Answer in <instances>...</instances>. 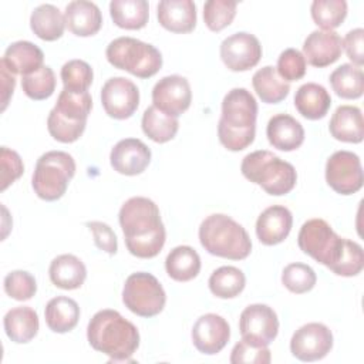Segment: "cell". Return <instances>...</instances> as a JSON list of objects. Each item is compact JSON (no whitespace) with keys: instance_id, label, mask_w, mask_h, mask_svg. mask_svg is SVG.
<instances>
[{"instance_id":"6da1fadb","label":"cell","mask_w":364,"mask_h":364,"mask_svg":"<svg viewBox=\"0 0 364 364\" xmlns=\"http://www.w3.org/2000/svg\"><path fill=\"white\" fill-rule=\"evenodd\" d=\"M118 220L125 237V246L132 256L152 259L162 250L166 232L156 203L144 196L124 202Z\"/></svg>"},{"instance_id":"7a4b0ae2","label":"cell","mask_w":364,"mask_h":364,"mask_svg":"<svg viewBox=\"0 0 364 364\" xmlns=\"http://www.w3.org/2000/svg\"><path fill=\"white\" fill-rule=\"evenodd\" d=\"M87 338L90 346L109 357V361H129L139 347V331L117 310L104 309L97 311L88 326Z\"/></svg>"},{"instance_id":"3957f363","label":"cell","mask_w":364,"mask_h":364,"mask_svg":"<svg viewBox=\"0 0 364 364\" xmlns=\"http://www.w3.org/2000/svg\"><path fill=\"white\" fill-rule=\"evenodd\" d=\"M257 102L246 88L228 91L222 101V114L218 124L220 144L233 152L247 148L256 135Z\"/></svg>"},{"instance_id":"277c9868","label":"cell","mask_w":364,"mask_h":364,"mask_svg":"<svg viewBox=\"0 0 364 364\" xmlns=\"http://www.w3.org/2000/svg\"><path fill=\"white\" fill-rule=\"evenodd\" d=\"M199 242L208 253L229 260H243L252 252L246 229L223 213H213L202 220Z\"/></svg>"},{"instance_id":"5b68a950","label":"cell","mask_w":364,"mask_h":364,"mask_svg":"<svg viewBox=\"0 0 364 364\" xmlns=\"http://www.w3.org/2000/svg\"><path fill=\"white\" fill-rule=\"evenodd\" d=\"M240 171L247 181L262 186L266 193L273 196L289 193L297 182L294 166L266 149L247 154L242 161Z\"/></svg>"},{"instance_id":"8992f818","label":"cell","mask_w":364,"mask_h":364,"mask_svg":"<svg viewBox=\"0 0 364 364\" xmlns=\"http://www.w3.org/2000/svg\"><path fill=\"white\" fill-rule=\"evenodd\" d=\"M105 57L111 65L125 70L138 78H149L162 67L161 51L149 43L134 37H118L105 50Z\"/></svg>"},{"instance_id":"52a82bcc","label":"cell","mask_w":364,"mask_h":364,"mask_svg":"<svg viewBox=\"0 0 364 364\" xmlns=\"http://www.w3.org/2000/svg\"><path fill=\"white\" fill-rule=\"evenodd\" d=\"M75 161L64 151H48L37 162L31 178L36 195L47 202L60 199L73 176L75 175Z\"/></svg>"},{"instance_id":"ba28073f","label":"cell","mask_w":364,"mask_h":364,"mask_svg":"<svg viewBox=\"0 0 364 364\" xmlns=\"http://www.w3.org/2000/svg\"><path fill=\"white\" fill-rule=\"evenodd\" d=\"M344 239L324 219L316 218L303 223L297 236V245L303 253L331 269L343 252Z\"/></svg>"},{"instance_id":"9c48e42d","label":"cell","mask_w":364,"mask_h":364,"mask_svg":"<svg viewBox=\"0 0 364 364\" xmlns=\"http://www.w3.org/2000/svg\"><path fill=\"white\" fill-rule=\"evenodd\" d=\"M125 307L136 316L154 317L166 303V294L159 280L146 272H136L127 277L122 289Z\"/></svg>"},{"instance_id":"30bf717a","label":"cell","mask_w":364,"mask_h":364,"mask_svg":"<svg viewBox=\"0 0 364 364\" xmlns=\"http://www.w3.org/2000/svg\"><path fill=\"white\" fill-rule=\"evenodd\" d=\"M326 182L340 195H353L363 188L361 161L351 151H337L326 162Z\"/></svg>"},{"instance_id":"8fae6325","label":"cell","mask_w":364,"mask_h":364,"mask_svg":"<svg viewBox=\"0 0 364 364\" xmlns=\"http://www.w3.org/2000/svg\"><path fill=\"white\" fill-rule=\"evenodd\" d=\"M239 330L243 340L256 346H269L279 333L277 314L267 304H250L240 313Z\"/></svg>"},{"instance_id":"7c38bea8","label":"cell","mask_w":364,"mask_h":364,"mask_svg":"<svg viewBox=\"0 0 364 364\" xmlns=\"http://www.w3.org/2000/svg\"><path fill=\"white\" fill-rule=\"evenodd\" d=\"M333 348V333L321 323H307L297 328L290 340V351L300 361H317Z\"/></svg>"},{"instance_id":"4fadbf2b","label":"cell","mask_w":364,"mask_h":364,"mask_svg":"<svg viewBox=\"0 0 364 364\" xmlns=\"http://www.w3.org/2000/svg\"><path fill=\"white\" fill-rule=\"evenodd\" d=\"M101 102L108 117L127 119L139 105V90L125 77H112L101 88Z\"/></svg>"},{"instance_id":"5bb4252c","label":"cell","mask_w":364,"mask_h":364,"mask_svg":"<svg viewBox=\"0 0 364 364\" xmlns=\"http://www.w3.org/2000/svg\"><path fill=\"white\" fill-rule=\"evenodd\" d=\"M192 101L189 81L178 74L162 77L152 88V105L164 114L178 118Z\"/></svg>"},{"instance_id":"9a60e30c","label":"cell","mask_w":364,"mask_h":364,"mask_svg":"<svg viewBox=\"0 0 364 364\" xmlns=\"http://www.w3.org/2000/svg\"><path fill=\"white\" fill-rule=\"evenodd\" d=\"M220 58L230 71H247L262 58V46L256 36L239 31L220 43Z\"/></svg>"},{"instance_id":"2e32d148","label":"cell","mask_w":364,"mask_h":364,"mask_svg":"<svg viewBox=\"0 0 364 364\" xmlns=\"http://www.w3.org/2000/svg\"><path fill=\"white\" fill-rule=\"evenodd\" d=\"M192 343L195 348L206 355L218 354L225 348L230 338L228 321L215 313L200 316L192 327Z\"/></svg>"},{"instance_id":"e0dca14e","label":"cell","mask_w":364,"mask_h":364,"mask_svg":"<svg viewBox=\"0 0 364 364\" xmlns=\"http://www.w3.org/2000/svg\"><path fill=\"white\" fill-rule=\"evenodd\" d=\"M109 162L114 171L121 175H139L151 162V149L138 138H125L111 149Z\"/></svg>"},{"instance_id":"ac0fdd59","label":"cell","mask_w":364,"mask_h":364,"mask_svg":"<svg viewBox=\"0 0 364 364\" xmlns=\"http://www.w3.org/2000/svg\"><path fill=\"white\" fill-rule=\"evenodd\" d=\"M343 53V40L336 31L314 30L303 43V55L313 67H327L336 63Z\"/></svg>"},{"instance_id":"d6986e66","label":"cell","mask_w":364,"mask_h":364,"mask_svg":"<svg viewBox=\"0 0 364 364\" xmlns=\"http://www.w3.org/2000/svg\"><path fill=\"white\" fill-rule=\"evenodd\" d=\"M293 226L291 212L282 205L266 208L256 220V235L260 243L274 246L282 243Z\"/></svg>"},{"instance_id":"ffe728a7","label":"cell","mask_w":364,"mask_h":364,"mask_svg":"<svg viewBox=\"0 0 364 364\" xmlns=\"http://www.w3.org/2000/svg\"><path fill=\"white\" fill-rule=\"evenodd\" d=\"M156 17L171 33H189L196 26V6L192 0H162L156 6Z\"/></svg>"},{"instance_id":"44dd1931","label":"cell","mask_w":364,"mask_h":364,"mask_svg":"<svg viewBox=\"0 0 364 364\" xmlns=\"http://www.w3.org/2000/svg\"><path fill=\"white\" fill-rule=\"evenodd\" d=\"M64 20L68 30L78 37H90L100 31L102 14L98 6L87 0H74L65 6Z\"/></svg>"},{"instance_id":"7402d4cb","label":"cell","mask_w":364,"mask_h":364,"mask_svg":"<svg viewBox=\"0 0 364 364\" xmlns=\"http://www.w3.org/2000/svg\"><path fill=\"white\" fill-rule=\"evenodd\" d=\"M266 135L273 148L290 152L301 146L304 141V128L291 115L277 114L269 119Z\"/></svg>"},{"instance_id":"603a6c76","label":"cell","mask_w":364,"mask_h":364,"mask_svg":"<svg viewBox=\"0 0 364 364\" xmlns=\"http://www.w3.org/2000/svg\"><path fill=\"white\" fill-rule=\"evenodd\" d=\"M44 53L31 41L20 40L11 43L0 61L11 74L28 75L43 67Z\"/></svg>"},{"instance_id":"cb8c5ba5","label":"cell","mask_w":364,"mask_h":364,"mask_svg":"<svg viewBox=\"0 0 364 364\" xmlns=\"http://www.w3.org/2000/svg\"><path fill=\"white\" fill-rule=\"evenodd\" d=\"M330 134L334 139L350 144H360L364 138L363 112L355 105H340L334 111L330 124Z\"/></svg>"},{"instance_id":"d4e9b609","label":"cell","mask_w":364,"mask_h":364,"mask_svg":"<svg viewBox=\"0 0 364 364\" xmlns=\"http://www.w3.org/2000/svg\"><path fill=\"white\" fill-rule=\"evenodd\" d=\"M331 105L328 91L316 82H306L296 91L294 107L306 119H321L326 117Z\"/></svg>"},{"instance_id":"484cf974","label":"cell","mask_w":364,"mask_h":364,"mask_svg":"<svg viewBox=\"0 0 364 364\" xmlns=\"http://www.w3.org/2000/svg\"><path fill=\"white\" fill-rule=\"evenodd\" d=\"M7 337L17 344L31 341L38 333V314L28 306H18L9 310L3 318Z\"/></svg>"},{"instance_id":"4316f807","label":"cell","mask_w":364,"mask_h":364,"mask_svg":"<svg viewBox=\"0 0 364 364\" xmlns=\"http://www.w3.org/2000/svg\"><path fill=\"white\" fill-rule=\"evenodd\" d=\"M48 276L55 287L63 290H74L84 284L87 269L77 256L60 255L50 263Z\"/></svg>"},{"instance_id":"83f0119b","label":"cell","mask_w":364,"mask_h":364,"mask_svg":"<svg viewBox=\"0 0 364 364\" xmlns=\"http://www.w3.org/2000/svg\"><path fill=\"white\" fill-rule=\"evenodd\" d=\"M46 324L54 333L71 331L80 320V306L74 299L57 296L51 299L44 310Z\"/></svg>"},{"instance_id":"f1b7e54d","label":"cell","mask_w":364,"mask_h":364,"mask_svg":"<svg viewBox=\"0 0 364 364\" xmlns=\"http://www.w3.org/2000/svg\"><path fill=\"white\" fill-rule=\"evenodd\" d=\"M31 31L44 41H55L64 34L65 20L60 9L53 4L37 6L30 16Z\"/></svg>"},{"instance_id":"f546056e","label":"cell","mask_w":364,"mask_h":364,"mask_svg":"<svg viewBox=\"0 0 364 364\" xmlns=\"http://www.w3.org/2000/svg\"><path fill=\"white\" fill-rule=\"evenodd\" d=\"M165 270L175 282H189L200 272V257L191 246H176L165 259Z\"/></svg>"},{"instance_id":"4dcf8cb0","label":"cell","mask_w":364,"mask_h":364,"mask_svg":"<svg viewBox=\"0 0 364 364\" xmlns=\"http://www.w3.org/2000/svg\"><path fill=\"white\" fill-rule=\"evenodd\" d=\"M112 21L125 30L144 28L149 18V4L145 0H112L109 3Z\"/></svg>"},{"instance_id":"1f68e13d","label":"cell","mask_w":364,"mask_h":364,"mask_svg":"<svg viewBox=\"0 0 364 364\" xmlns=\"http://www.w3.org/2000/svg\"><path fill=\"white\" fill-rule=\"evenodd\" d=\"M252 85L257 97L266 104H279L290 91V84L286 82L276 71V67L266 65L253 74Z\"/></svg>"},{"instance_id":"d6a6232c","label":"cell","mask_w":364,"mask_h":364,"mask_svg":"<svg viewBox=\"0 0 364 364\" xmlns=\"http://www.w3.org/2000/svg\"><path fill=\"white\" fill-rule=\"evenodd\" d=\"M333 91L344 100H357L364 92V73L360 67L346 63L330 74Z\"/></svg>"},{"instance_id":"836d02e7","label":"cell","mask_w":364,"mask_h":364,"mask_svg":"<svg viewBox=\"0 0 364 364\" xmlns=\"http://www.w3.org/2000/svg\"><path fill=\"white\" fill-rule=\"evenodd\" d=\"M141 125H142L144 134L149 139H152L154 142H158V144H165V142L173 139L178 132V128H179L178 118L164 114L154 105L148 107L144 111Z\"/></svg>"},{"instance_id":"e575fe53","label":"cell","mask_w":364,"mask_h":364,"mask_svg":"<svg viewBox=\"0 0 364 364\" xmlns=\"http://www.w3.org/2000/svg\"><path fill=\"white\" fill-rule=\"evenodd\" d=\"M209 290L219 299H233L239 296L246 284L245 273L235 266H222L209 277Z\"/></svg>"},{"instance_id":"d590c367","label":"cell","mask_w":364,"mask_h":364,"mask_svg":"<svg viewBox=\"0 0 364 364\" xmlns=\"http://www.w3.org/2000/svg\"><path fill=\"white\" fill-rule=\"evenodd\" d=\"M92 108V98L88 91L73 92L64 90L58 94L54 111L71 122H87V118Z\"/></svg>"},{"instance_id":"8d00e7d4","label":"cell","mask_w":364,"mask_h":364,"mask_svg":"<svg viewBox=\"0 0 364 364\" xmlns=\"http://www.w3.org/2000/svg\"><path fill=\"white\" fill-rule=\"evenodd\" d=\"M313 21L323 30L333 31L347 16L346 0H314L310 7Z\"/></svg>"},{"instance_id":"74e56055","label":"cell","mask_w":364,"mask_h":364,"mask_svg":"<svg viewBox=\"0 0 364 364\" xmlns=\"http://www.w3.org/2000/svg\"><path fill=\"white\" fill-rule=\"evenodd\" d=\"M21 88L24 94L34 101L47 100L55 90V74L48 65H43L36 73L21 78Z\"/></svg>"},{"instance_id":"f35d334b","label":"cell","mask_w":364,"mask_h":364,"mask_svg":"<svg viewBox=\"0 0 364 364\" xmlns=\"http://www.w3.org/2000/svg\"><path fill=\"white\" fill-rule=\"evenodd\" d=\"M61 81L64 90L73 92H85L92 82L94 73L88 63L82 60H70L61 67Z\"/></svg>"},{"instance_id":"ab89813d","label":"cell","mask_w":364,"mask_h":364,"mask_svg":"<svg viewBox=\"0 0 364 364\" xmlns=\"http://www.w3.org/2000/svg\"><path fill=\"white\" fill-rule=\"evenodd\" d=\"M237 3L233 0H208L203 4V20L210 31L228 27L236 16Z\"/></svg>"},{"instance_id":"60d3db41","label":"cell","mask_w":364,"mask_h":364,"mask_svg":"<svg viewBox=\"0 0 364 364\" xmlns=\"http://www.w3.org/2000/svg\"><path fill=\"white\" fill-rule=\"evenodd\" d=\"M317 282L314 270L304 263H290L283 269L282 283L284 287L296 294L310 291Z\"/></svg>"},{"instance_id":"b9f144b4","label":"cell","mask_w":364,"mask_h":364,"mask_svg":"<svg viewBox=\"0 0 364 364\" xmlns=\"http://www.w3.org/2000/svg\"><path fill=\"white\" fill-rule=\"evenodd\" d=\"M364 267V253L363 247L350 239H344L343 252L337 260V263L330 269L337 276L353 277L361 273Z\"/></svg>"},{"instance_id":"7bdbcfd3","label":"cell","mask_w":364,"mask_h":364,"mask_svg":"<svg viewBox=\"0 0 364 364\" xmlns=\"http://www.w3.org/2000/svg\"><path fill=\"white\" fill-rule=\"evenodd\" d=\"M4 291L14 300H30L37 291V283L31 273L26 270L10 272L3 282Z\"/></svg>"},{"instance_id":"ee69618b","label":"cell","mask_w":364,"mask_h":364,"mask_svg":"<svg viewBox=\"0 0 364 364\" xmlns=\"http://www.w3.org/2000/svg\"><path fill=\"white\" fill-rule=\"evenodd\" d=\"M85 125H87V122L67 121L65 118L58 115L54 109H51L47 117V129H48L50 135L55 141L63 142V144H71V142L77 141L82 135Z\"/></svg>"},{"instance_id":"f6af8a7d","label":"cell","mask_w":364,"mask_h":364,"mask_svg":"<svg viewBox=\"0 0 364 364\" xmlns=\"http://www.w3.org/2000/svg\"><path fill=\"white\" fill-rule=\"evenodd\" d=\"M277 74L286 81H297L306 74V58L296 48H286L277 58Z\"/></svg>"},{"instance_id":"bcb514c9","label":"cell","mask_w":364,"mask_h":364,"mask_svg":"<svg viewBox=\"0 0 364 364\" xmlns=\"http://www.w3.org/2000/svg\"><path fill=\"white\" fill-rule=\"evenodd\" d=\"M270 360H272V355L267 346H256L243 338L235 344L230 353L232 364H240V363L269 364Z\"/></svg>"},{"instance_id":"7dc6e473","label":"cell","mask_w":364,"mask_h":364,"mask_svg":"<svg viewBox=\"0 0 364 364\" xmlns=\"http://www.w3.org/2000/svg\"><path fill=\"white\" fill-rule=\"evenodd\" d=\"M0 169H1L0 191H6L14 181H17L23 175L24 165L20 155L16 151L9 149L7 146H1Z\"/></svg>"},{"instance_id":"c3c4849f","label":"cell","mask_w":364,"mask_h":364,"mask_svg":"<svg viewBox=\"0 0 364 364\" xmlns=\"http://www.w3.org/2000/svg\"><path fill=\"white\" fill-rule=\"evenodd\" d=\"M85 226L90 229V232L92 233L95 246L104 252H107L108 255H115L118 250V242H117V236L114 233V230L111 229L109 225L100 222V220H91L87 222Z\"/></svg>"},{"instance_id":"681fc988","label":"cell","mask_w":364,"mask_h":364,"mask_svg":"<svg viewBox=\"0 0 364 364\" xmlns=\"http://www.w3.org/2000/svg\"><path fill=\"white\" fill-rule=\"evenodd\" d=\"M363 38H364V30L361 27H358V28L348 31L343 40V48L346 50L347 57L357 67H361L364 64Z\"/></svg>"},{"instance_id":"f907efd6","label":"cell","mask_w":364,"mask_h":364,"mask_svg":"<svg viewBox=\"0 0 364 364\" xmlns=\"http://www.w3.org/2000/svg\"><path fill=\"white\" fill-rule=\"evenodd\" d=\"M0 71H1V111H4L10 97L13 95V91L16 87V78L3 64H0Z\"/></svg>"}]
</instances>
